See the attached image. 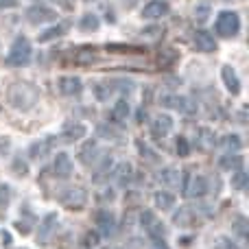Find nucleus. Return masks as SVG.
<instances>
[{
	"label": "nucleus",
	"mask_w": 249,
	"mask_h": 249,
	"mask_svg": "<svg viewBox=\"0 0 249 249\" xmlns=\"http://www.w3.org/2000/svg\"><path fill=\"white\" fill-rule=\"evenodd\" d=\"M39 99V90L29 81H16L9 86L7 90V101L20 112H29V109L35 107Z\"/></svg>",
	"instance_id": "1"
},
{
	"label": "nucleus",
	"mask_w": 249,
	"mask_h": 249,
	"mask_svg": "<svg viewBox=\"0 0 249 249\" xmlns=\"http://www.w3.org/2000/svg\"><path fill=\"white\" fill-rule=\"evenodd\" d=\"M31 55H33L31 42L24 35H18L11 51H9V55H7V66H11V68H22V66H26L31 61Z\"/></svg>",
	"instance_id": "2"
},
{
	"label": "nucleus",
	"mask_w": 249,
	"mask_h": 249,
	"mask_svg": "<svg viewBox=\"0 0 249 249\" xmlns=\"http://www.w3.org/2000/svg\"><path fill=\"white\" fill-rule=\"evenodd\" d=\"M241 31V18L236 11H223L216 18V33L221 37H234Z\"/></svg>",
	"instance_id": "3"
},
{
	"label": "nucleus",
	"mask_w": 249,
	"mask_h": 249,
	"mask_svg": "<svg viewBox=\"0 0 249 249\" xmlns=\"http://www.w3.org/2000/svg\"><path fill=\"white\" fill-rule=\"evenodd\" d=\"M160 103H164L166 107L177 109L179 114H186V116H195L199 112V105L193 96H186V94H171L168 99H160Z\"/></svg>",
	"instance_id": "4"
},
{
	"label": "nucleus",
	"mask_w": 249,
	"mask_h": 249,
	"mask_svg": "<svg viewBox=\"0 0 249 249\" xmlns=\"http://www.w3.org/2000/svg\"><path fill=\"white\" fill-rule=\"evenodd\" d=\"M133 90V83L131 81H105L96 86V99L99 101H107L109 96L114 94H127V92Z\"/></svg>",
	"instance_id": "5"
},
{
	"label": "nucleus",
	"mask_w": 249,
	"mask_h": 249,
	"mask_svg": "<svg viewBox=\"0 0 249 249\" xmlns=\"http://www.w3.org/2000/svg\"><path fill=\"white\" fill-rule=\"evenodd\" d=\"M140 223L142 228L146 230V234L151 236V241H160V238H164V225L160 219H155V214L151 210H144L140 214Z\"/></svg>",
	"instance_id": "6"
},
{
	"label": "nucleus",
	"mask_w": 249,
	"mask_h": 249,
	"mask_svg": "<svg viewBox=\"0 0 249 249\" xmlns=\"http://www.w3.org/2000/svg\"><path fill=\"white\" fill-rule=\"evenodd\" d=\"M26 20L31 24H46V22H55L57 13L53 9L44 7V4H33V7L26 9Z\"/></svg>",
	"instance_id": "7"
},
{
	"label": "nucleus",
	"mask_w": 249,
	"mask_h": 249,
	"mask_svg": "<svg viewBox=\"0 0 249 249\" xmlns=\"http://www.w3.org/2000/svg\"><path fill=\"white\" fill-rule=\"evenodd\" d=\"M61 203H64L66 208H70V210H81V208L88 203V193L83 188H79V186L68 188L64 195H61Z\"/></svg>",
	"instance_id": "8"
},
{
	"label": "nucleus",
	"mask_w": 249,
	"mask_h": 249,
	"mask_svg": "<svg viewBox=\"0 0 249 249\" xmlns=\"http://www.w3.org/2000/svg\"><path fill=\"white\" fill-rule=\"evenodd\" d=\"M96 225H99V230H101L103 236H107V238L116 236V230H118L116 216H114L109 210H101L99 214H96Z\"/></svg>",
	"instance_id": "9"
},
{
	"label": "nucleus",
	"mask_w": 249,
	"mask_h": 249,
	"mask_svg": "<svg viewBox=\"0 0 249 249\" xmlns=\"http://www.w3.org/2000/svg\"><path fill=\"white\" fill-rule=\"evenodd\" d=\"M168 11H171V4H168L166 0H151V2H146L144 9H142V18H146V20H160V18H164Z\"/></svg>",
	"instance_id": "10"
},
{
	"label": "nucleus",
	"mask_w": 249,
	"mask_h": 249,
	"mask_svg": "<svg viewBox=\"0 0 249 249\" xmlns=\"http://www.w3.org/2000/svg\"><path fill=\"white\" fill-rule=\"evenodd\" d=\"M53 173L59 179H68L72 175V160H70L68 153H57L55 162H53Z\"/></svg>",
	"instance_id": "11"
},
{
	"label": "nucleus",
	"mask_w": 249,
	"mask_h": 249,
	"mask_svg": "<svg viewBox=\"0 0 249 249\" xmlns=\"http://www.w3.org/2000/svg\"><path fill=\"white\" fill-rule=\"evenodd\" d=\"M57 230V214H46V219L39 223V232H37V243L46 245L51 241V236Z\"/></svg>",
	"instance_id": "12"
},
{
	"label": "nucleus",
	"mask_w": 249,
	"mask_h": 249,
	"mask_svg": "<svg viewBox=\"0 0 249 249\" xmlns=\"http://www.w3.org/2000/svg\"><path fill=\"white\" fill-rule=\"evenodd\" d=\"M181 173L175 171V168H164V171H160L158 175H155V179L160 181L162 186H166V188H179L181 186Z\"/></svg>",
	"instance_id": "13"
},
{
	"label": "nucleus",
	"mask_w": 249,
	"mask_h": 249,
	"mask_svg": "<svg viewBox=\"0 0 249 249\" xmlns=\"http://www.w3.org/2000/svg\"><path fill=\"white\" fill-rule=\"evenodd\" d=\"M83 90V83L79 77H61L59 79V92L64 96H79Z\"/></svg>",
	"instance_id": "14"
},
{
	"label": "nucleus",
	"mask_w": 249,
	"mask_h": 249,
	"mask_svg": "<svg viewBox=\"0 0 249 249\" xmlns=\"http://www.w3.org/2000/svg\"><path fill=\"white\" fill-rule=\"evenodd\" d=\"M221 77H223V83L232 94H241V79H238L236 70L232 66H223L221 68Z\"/></svg>",
	"instance_id": "15"
},
{
	"label": "nucleus",
	"mask_w": 249,
	"mask_h": 249,
	"mask_svg": "<svg viewBox=\"0 0 249 249\" xmlns=\"http://www.w3.org/2000/svg\"><path fill=\"white\" fill-rule=\"evenodd\" d=\"M208 190H210V186H208V179L203 175H195L193 179H190V186L186 188V193H188V197L197 199V197H206Z\"/></svg>",
	"instance_id": "16"
},
{
	"label": "nucleus",
	"mask_w": 249,
	"mask_h": 249,
	"mask_svg": "<svg viewBox=\"0 0 249 249\" xmlns=\"http://www.w3.org/2000/svg\"><path fill=\"white\" fill-rule=\"evenodd\" d=\"M151 131H153V136H158V138L168 136V133L173 131V118L168 116V114H160V116L153 121V124H151Z\"/></svg>",
	"instance_id": "17"
},
{
	"label": "nucleus",
	"mask_w": 249,
	"mask_h": 249,
	"mask_svg": "<svg viewBox=\"0 0 249 249\" xmlns=\"http://www.w3.org/2000/svg\"><path fill=\"white\" fill-rule=\"evenodd\" d=\"M193 42H195V48H197V51H201V53H212L216 48L214 37H212L210 33H206V31H197Z\"/></svg>",
	"instance_id": "18"
},
{
	"label": "nucleus",
	"mask_w": 249,
	"mask_h": 249,
	"mask_svg": "<svg viewBox=\"0 0 249 249\" xmlns=\"http://www.w3.org/2000/svg\"><path fill=\"white\" fill-rule=\"evenodd\" d=\"M114 179H116L121 186L131 184V179H133V166L129 162H121L118 166H114Z\"/></svg>",
	"instance_id": "19"
},
{
	"label": "nucleus",
	"mask_w": 249,
	"mask_h": 249,
	"mask_svg": "<svg viewBox=\"0 0 249 249\" xmlns=\"http://www.w3.org/2000/svg\"><path fill=\"white\" fill-rule=\"evenodd\" d=\"M214 144H216V136H214V131H210L208 127H201L197 131V146L201 151H210V149H214Z\"/></svg>",
	"instance_id": "20"
},
{
	"label": "nucleus",
	"mask_w": 249,
	"mask_h": 249,
	"mask_svg": "<svg viewBox=\"0 0 249 249\" xmlns=\"http://www.w3.org/2000/svg\"><path fill=\"white\" fill-rule=\"evenodd\" d=\"M243 164H245V160L236 153H228L219 160V168H223V171H241Z\"/></svg>",
	"instance_id": "21"
},
{
	"label": "nucleus",
	"mask_w": 249,
	"mask_h": 249,
	"mask_svg": "<svg viewBox=\"0 0 249 249\" xmlns=\"http://www.w3.org/2000/svg\"><path fill=\"white\" fill-rule=\"evenodd\" d=\"M173 221H175V225H179V228H190V225L195 223L193 208H179V210L175 212V216H173Z\"/></svg>",
	"instance_id": "22"
},
{
	"label": "nucleus",
	"mask_w": 249,
	"mask_h": 249,
	"mask_svg": "<svg viewBox=\"0 0 249 249\" xmlns=\"http://www.w3.org/2000/svg\"><path fill=\"white\" fill-rule=\"evenodd\" d=\"M99 26H101V20L96 13H86L81 18V22H79V29L83 33H94V31H99Z\"/></svg>",
	"instance_id": "23"
},
{
	"label": "nucleus",
	"mask_w": 249,
	"mask_h": 249,
	"mask_svg": "<svg viewBox=\"0 0 249 249\" xmlns=\"http://www.w3.org/2000/svg\"><path fill=\"white\" fill-rule=\"evenodd\" d=\"M153 201L160 210H171V208L175 206V197H173V193H168V190H158Z\"/></svg>",
	"instance_id": "24"
},
{
	"label": "nucleus",
	"mask_w": 249,
	"mask_h": 249,
	"mask_svg": "<svg viewBox=\"0 0 249 249\" xmlns=\"http://www.w3.org/2000/svg\"><path fill=\"white\" fill-rule=\"evenodd\" d=\"M86 136V127L81 123H66L64 124V138L66 140H79Z\"/></svg>",
	"instance_id": "25"
},
{
	"label": "nucleus",
	"mask_w": 249,
	"mask_h": 249,
	"mask_svg": "<svg viewBox=\"0 0 249 249\" xmlns=\"http://www.w3.org/2000/svg\"><path fill=\"white\" fill-rule=\"evenodd\" d=\"M70 29V22H61V24L53 26V29L44 31L42 35H39V42H48V39H55V37H61V35H66Z\"/></svg>",
	"instance_id": "26"
},
{
	"label": "nucleus",
	"mask_w": 249,
	"mask_h": 249,
	"mask_svg": "<svg viewBox=\"0 0 249 249\" xmlns=\"http://www.w3.org/2000/svg\"><path fill=\"white\" fill-rule=\"evenodd\" d=\"M241 146H243V142L236 133H228V136L221 138V149H225L228 153H238Z\"/></svg>",
	"instance_id": "27"
},
{
	"label": "nucleus",
	"mask_w": 249,
	"mask_h": 249,
	"mask_svg": "<svg viewBox=\"0 0 249 249\" xmlns=\"http://www.w3.org/2000/svg\"><path fill=\"white\" fill-rule=\"evenodd\" d=\"M129 114H131V109H129L127 101H118V103L114 105V109H112V121L114 123H127Z\"/></svg>",
	"instance_id": "28"
},
{
	"label": "nucleus",
	"mask_w": 249,
	"mask_h": 249,
	"mask_svg": "<svg viewBox=\"0 0 249 249\" xmlns=\"http://www.w3.org/2000/svg\"><path fill=\"white\" fill-rule=\"evenodd\" d=\"M96 153H99V151H96V144L94 142H86V146H83V151H81V160L86 164H92V160L96 158Z\"/></svg>",
	"instance_id": "29"
},
{
	"label": "nucleus",
	"mask_w": 249,
	"mask_h": 249,
	"mask_svg": "<svg viewBox=\"0 0 249 249\" xmlns=\"http://www.w3.org/2000/svg\"><path fill=\"white\" fill-rule=\"evenodd\" d=\"M208 16H210V4L201 2V4H197V7H195V20H197L199 24H203V22L208 20Z\"/></svg>",
	"instance_id": "30"
},
{
	"label": "nucleus",
	"mask_w": 249,
	"mask_h": 249,
	"mask_svg": "<svg viewBox=\"0 0 249 249\" xmlns=\"http://www.w3.org/2000/svg\"><path fill=\"white\" fill-rule=\"evenodd\" d=\"M247 181H249V177H247V173H243V171H236V175L232 177V186L236 190H245Z\"/></svg>",
	"instance_id": "31"
},
{
	"label": "nucleus",
	"mask_w": 249,
	"mask_h": 249,
	"mask_svg": "<svg viewBox=\"0 0 249 249\" xmlns=\"http://www.w3.org/2000/svg\"><path fill=\"white\" fill-rule=\"evenodd\" d=\"M175 146H177V155H181V158H188L190 155V144H188V140H186L184 136L177 138Z\"/></svg>",
	"instance_id": "32"
},
{
	"label": "nucleus",
	"mask_w": 249,
	"mask_h": 249,
	"mask_svg": "<svg viewBox=\"0 0 249 249\" xmlns=\"http://www.w3.org/2000/svg\"><path fill=\"white\" fill-rule=\"evenodd\" d=\"M138 149H140V155H142V158L151 160V162H158V155H155L153 151H151L149 146H146V144H144V142H142V140H138Z\"/></svg>",
	"instance_id": "33"
},
{
	"label": "nucleus",
	"mask_w": 249,
	"mask_h": 249,
	"mask_svg": "<svg viewBox=\"0 0 249 249\" xmlns=\"http://www.w3.org/2000/svg\"><path fill=\"white\" fill-rule=\"evenodd\" d=\"M99 136H103V138H112V140H116L118 133H116V129H112L109 124H99Z\"/></svg>",
	"instance_id": "34"
},
{
	"label": "nucleus",
	"mask_w": 249,
	"mask_h": 249,
	"mask_svg": "<svg viewBox=\"0 0 249 249\" xmlns=\"http://www.w3.org/2000/svg\"><path fill=\"white\" fill-rule=\"evenodd\" d=\"M9 197H11L9 186H0V210H4V208L9 206Z\"/></svg>",
	"instance_id": "35"
},
{
	"label": "nucleus",
	"mask_w": 249,
	"mask_h": 249,
	"mask_svg": "<svg viewBox=\"0 0 249 249\" xmlns=\"http://www.w3.org/2000/svg\"><path fill=\"white\" fill-rule=\"evenodd\" d=\"M44 153H46V144H44V142H35V144H31V158H42Z\"/></svg>",
	"instance_id": "36"
},
{
	"label": "nucleus",
	"mask_w": 249,
	"mask_h": 249,
	"mask_svg": "<svg viewBox=\"0 0 249 249\" xmlns=\"http://www.w3.org/2000/svg\"><path fill=\"white\" fill-rule=\"evenodd\" d=\"M83 245H86V247H96V245H99V234H96V232H88L86 238H83Z\"/></svg>",
	"instance_id": "37"
},
{
	"label": "nucleus",
	"mask_w": 249,
	"mask_h": 249,
	"mask_svg": "<svg viewBox=\"0 0 249 249\" xmlns=\"http://www.w3.org/2000/svg\"><path fill=\"white\" fill-rule=\"evenodd\" d=\"M216 249H238V245L232 243V238H219L216 241Z\"/></svg>",
	"instance_id": "38"
},
{
	"label": "nucleus",
	"mask_w": 249,
	"mask_h": 249,
	"mask_svg": "<svg viewBox=\"0 0 249 249\" xmlns=\"http://www.w3.org/2000/svg\"><path fill=\"white\" fill-rule=\"evenodd\" d=\"M18 4V0H0V9H4V7H16Z\"/></svg>",
	"instance_id": "39"
},
{
	"label": "nucleus",
	"mask_w": 249,
	"mask_h": 249,
	"mask_svg": "<svg viewBox=\"0 0 249 249\" xmlns=\"http://www.w3.org/2000/svg\"><path fill=\"white\" fill-rule=\"evenodd\" d=\"M121 2L124 4V7H136V4H138V0H121Z\"/></svg>",
	"instance_id": "40"
},
{
	"label": "nucleus",
	"mask_w": 249,
	"mask_h": 249,
	"mask_svg": "<svg viewBox=\"0 0 249 249\" xmlns=\"http://www.w3.org/2000/svg\"><path fill=\"white\" fill-rule=\"evenodd\" d=\"M109 249H118V247H109Z\"/></svg>",
	"instance_id": "41"
},
{
	"label": "nucleus",
	"mask_w": 249,
	"mask_h": 249,
	"mask_svg": "<svg viewBox=\"0 0 249 249\" xmlns=\"http://www.w3.org/2000/svg\"><path fill=\"white\" fill-rule=\"evenodd\" d=\"M86 2H90V0H86Z\"/></svg>",
	"instance_id": "42"
}]
</instances>
